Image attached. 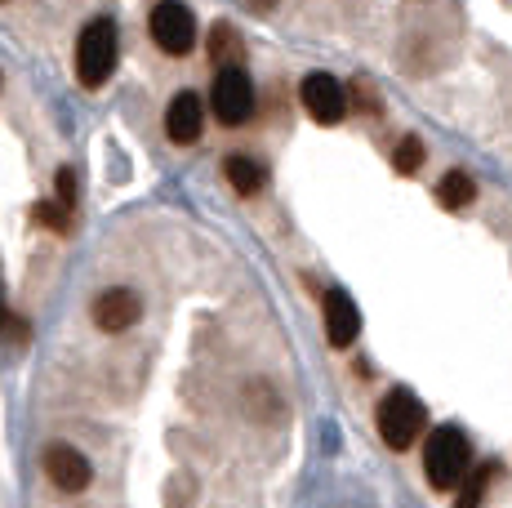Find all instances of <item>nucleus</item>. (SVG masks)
Instances as JSON below:
<instances>
[{
	"label": "nucleus",
	"mask_w": 512,
	"mask_h": 508,
	"mask_svg": "<svg viewBox=\"0 0 512 508\" xmlns=\"http://www.w3.org/2000/svg\"><path fill=\"white\" fill-rule=\"evenodd\" d=\"M423 473H428V482L437 486V491H459L472 473L468 437L459 433V428L441 424L437 433L428 437V446H423Z\"/></svg>",
	"instance_id": "f257e3e1"
},
{
	"label": "nucleus",
	"mask_w": 512,
	"mask_h": 508,
	"mask_svg": "<svg viewBox=\"0 0 512 508\" xmlns=\"http://www.w3.org/2000/svg\"><path fill=\"white\" fill-rule=\"evenodd\" d=\"M116 54H121V36H116L112 18H94L81 36H76V76L81 85H103L116 72Z\"/></svg>",
	"instance_id": "f03ea898"
},
{
	"label": "nucleus",
	"mask_w": 512,
	"mask_h": 508,
	"mask_svg": "<svg viewBox=\"0 0 512 508\" xmlns=\"http://www.w3.org/2000/svg\"><path fill=\"white\" fill-rule=\"evenodd\" d=\"M423 402L410 388H392L379 402V437L388 442V451H410L423 433Z\"/></svg>",
	"instance_id": "7ed1b4c3"
},
{
	"label": "nucleus",
	"mask_w": 512,
	"mask_h": 508,
	"mask_svg": "<svg viewBox=\"0 0 512 508\" xmlns=\"http://www.w3.org/2000/svg\"><path fill=\"white\" fill-rule=\"evenodd\" d=\"M210 107L223 125H245L254 116V85L241 67H223L214 76V90H210Z\"/></svg>",
	"instance_id": "20e7f679"
},
{
	"label": "nucleus",
	"mask_w": 512,
	"mask_h": 508,
	"mask_svg": "<svg viewBox=\"0 0 512 508\" xmlns=\"http://www.w3.org/2000/svg\"><path fill=\"white\" fill-rule=\"evenodd\" d=\"M147 27H152V41L165 54H187L196 45V18L183 0H161L152 9V18H147Z\"/></svg>",
	"instance_id": "39448f33"
},
{
	"label": "nucleus",
	"mask_w": 512,
	"mask_h": 508,
	"mask_svg": "<svg viewBox=\"0 0 512 508\" xmlns=\"http://www.w3.org/2000/svg\"><path fill=\"white\" fill-rule=\"evenodd\" d=\"M299 99L317 125H339L348 116V90L330 72H308L299 85Z\"/></svg>",
	"instance_id": "423d86ee"
},
{
	"label": "nucleus",
	"mask_w": 512,
	"mask_h": 508,
	"mask_svg": "<svg viewBox=\"0 0 512 508\" xmlns=\"http://www.w3.org/2000/svg\"><path fill=\"white\" fill-rule=\"evenodd\" d=\"M45 477H49V482H54L63 495H81V491H90L94 468H90V459L76 451V446L54 442V446L45 451Z\"/></svg>",
	"instance_id": "0eeeda50"
},
{
	"label": "nucleus",
	"mask_w": 512,
	"mask_h": 508,
	"mask_svg": "<svg viewBox=\"0 0 512 508\" xmlns=\"http://www.w3.org/2000/svg\"><path fill=\"white\" fill-rule=\"evenodd\" d=\"M139 317H143V299L130 286H112L94 299V326L107 330V335H125Z\"/></svg>",
	"instance_id": "6e6552de"
},
{
	"label": "nucleus",
	"mask_w": 512,
	"mask_h": 508,
	"mask_svg": "<svg viewBox=\"0 0 512 508\" xmlns=\"http://www.w3.org/2000/svg\"><path fill=\"white\" fill-rule=\"evenodd\" d=\"M321 317H326V339L330 348H352L361 335V312L352 304L348 290H326V299H321Z\"/></svg>",
	"instance_id": "1a4fd4ad"
},
{
	"label": "nucleus",
	"mask_w": 512,
	"mask_h": 508,
	"mask_svg": "<svg viewBox=\"0 0 512 508\" xmlns=\"http://www.w3.org/2000/svg\"><path fill=\"white\" fill-rule=\"evenodd\" d=\"M201 125H205V107H201V99H196L192 90L174 94L170 107H165V130H170V139L187 148V143L201 139Z\"/></svg>",
	"instance_id": "9d476101"
},
{
	"label": "nucleus",
	"mask_w": 512,
	"mask_h": 508,
	"mask_svg": "<svg viewBox=\"0 0 512 508\" xmlns=\"http://www.w3.org/2000/svg\"><path fill=\"white\" fill-rule=\"evenodd\" d=\"M241 410L254 419V424H281L285 419V402H281V393L268 384V379H245Z\"/></svg>",
	"instance_id": "9b49d317"
},
{
	"label": "nucleus",
	"mask_w": 512,
	"mask_h": 508,
	"mask_svg": "<svg viewBox=\"0 0 512 508\" xmlns=\"http://www.w3.org/2000/svg\"><path fill=\"white\" fill-rule=\"evenodd\" d=\"M223 174H228V183L241 192V197H259V192L268 188V170H263L254 156H241V152L228 156V161H223Z\"/></svg>",
	"instance_id": "f8f14e48"
},
{
	"label": "nucleus",
	"mask_w": 512,
	"mask_h": 508,
	"mask_svg": "<svg viewBox=\"0 0 512 508\" xmlns=\"http://www.w3.org/2000/svg\"><path fill=\"white\" fill-rule=\"evenodd\" d=\"M437 201L446 205V210H468V205L477 201V183H472V174L450 170L446 179L437 183Z\"/></svg>",
	"instance_id": "ddd939ff"
},
{
	"label": "nucleus",
	"mask_w": 512,
	"mask_h": 508,
	"mask_svg": "<svg viewBox=\"0 0 512 508\" xmlns=\"http://www.w3.org/2000/svg\"><path fill=\"white\" fill-rule=\"evenodd\" d=\"M205 50H210V58L219 63V72H223V67H236V58L245 54L241 50V36H236L232 23H214L210 27V45H205Z\"/></svg>",
	"instance_id": "4468645a"
},
{
	"label": "nucleus",
	"mask_w": 512,
	"mask_h": 508,
	"mask_svg": "<svg viewBox=\"0 0 512 508\" xmlns=\"http://www.w3.org/2000/svg\"><path fill=\"white\" fill-rule=\"evenodd\" d=\"M490 477H495V464H477V468H472L468 482L459 486V504H455V508H481V500H486Z\"/></svg>",
	"instance_id": "2eb2a0df"
},
{
	"label": "nucleus",
	"mask_w": 512,
	"mask_h": 508,
	"mask_svg": "<svg viewBox=\"0 0 512 508\" xmlns=\"http://www.w3.org/2000/svg\"><path fill=\"white\" fill-rule=\"evenodd\" d=\"M392 161H397V174H419V165H423V143H419V139H401Z\"/></svg>",
	"instance_id": "dca6fc26"
},
{
	"label": "nucleus",
	"mask_w": 512,
	"mask_h": 508,
	"mask_svg": "<svg viewBox=\"0 0 512 508\" xmlns=\"http://www.w3.org/2000/svg\"><path fill=\"white\" fill-rule=\"evenodd\" d=\"M67 214H72V210H63V205H58V201H41V205H36V219H41L45 228H54V232H63L67 223H72V219H67Z\"/></svg>",
	"instance_id": "f3484780"
},
{
	"label": "nucleus",
	"mask_w": 512,
	"mask_h": 508,
	"mask_svg": "<svg viewBox=\"0 0 512 508\" xmlns=\"http://www.w3.org/2000/svg\"><path fill=\"white\" fill-rule=\"evenodd\" d=\"M0 330H9V308H5V286H0Z\"/></svg>",
	"instance_id": "a211bd4d"
},
{
	"label": "nucleus",
	"mask_w": 512,
	"mask_h": 508,
	"mask_svg": "<svg viewBox=\"0 0 512 508\" xmlns=\"http://www.w3.org/2000/svg\"><path fill=\"white\" fill-rule=\"evenodd\" d=\"M272 5H277V0H250V9H254V14H268Z\"/></svg>",
	"instance_id": "6ab92c4d"
}]
</instances>
